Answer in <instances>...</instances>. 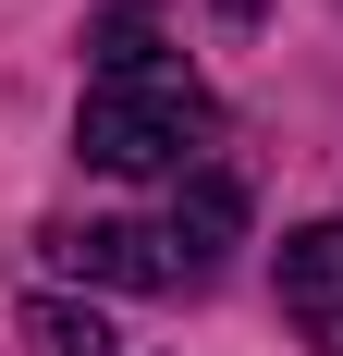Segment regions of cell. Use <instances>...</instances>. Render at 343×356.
Instances as JSON below:
<instances>
[{
  "mask_svg": "<svg viewBox=\"0 0 343 356\" xmlns=\"http://www.w3.org/2000/svg\"><path fill=\"white\" fill-rule=\"evenodd\" d=\"M196 136H208V86L184 62L110 74V86H86V111H74V147H86L99 172H184Z\"/></svg>",
  "mask_w": 343,
  "mask_h": 356,
  "instance_id": "6da1fadb",
  "label": "cell"
},
{
  "mask_svg": "<svg viewBox=\"0 0 343 356\" xmlns=\"http://www.w3.org/2000/svg\"><path fill=\"white\" fill-rule=\"evenodd\" d=\"M37 246L62 258L74 283H123V295H160V283H184L172 234H147V221H49Z\"/></svg>",
  "mask_w": 343,
  "mask_h": 356,
  "instance_id": "7a4b0ae2",
  "label": "cell"
},
{
  "mask_svg": "<svg viewBox=\"0 0 343 356\" xmlns=\"http://www.w3.org/2000/svg\"><path fill=\"white\" fill-rule=\"evenodd\" d=\"M282 307H294V332L319 356H343V221L282 234Z\"/></svg>",
  "mask_w": 343,
  "mask_h": 356,
  "instance_id": "3957f363",
  "label": "cell"
},
{
  "mask_svg": "<svg viewBox=\"0 0 343 356\" xmlns=\"http://www.w3.org/2000/svg\"><path fill=\"white\" fill-rule=\"evenodd\" d=\"M233 234H245V184L233 172H196L184 197H172V258H184V270H208Z\"/></svg>",
  "mask_w": 343,
  "mask_h": 356,
  "instance_id": "277c9868",
  "label": "cell"
},
{
  "mask_svg": "<svg viewBox=\"0 0 343 356\" xmlns=\"http://www.w3.org/2000/svg\"><path fill=\"white\" fill-rule=\"evenodd\" d=\"M86 62H99V86L110 74H160V0H99L86 13Z\"/></svg>",
  "mask_w": 343,
  "mask_h": 356,
  "instance_id": "5b68a950",
  "label": "cell"
},
{
  "mask_svg": "<svg viewBox=\"0 0 343 356\" xmlns=\"http://www.w3.org/2000/svg\"><path fill=\"white\" fill-rule=\"evenodd\" d=\"M12 332H25L37 356H110V320H99V307H74V295H25Z\"/></svg>",
  "mask_w": 343,
  "mask_h": 356,
  "instance_id": "8992f818",
  "label": "cell"
}]
</instances>
